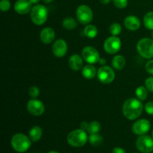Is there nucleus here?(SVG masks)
<instances>
[{
	"label": "nucleus",
	"instance_id": "obj_16",
	"mask_svg": "<svg viewBox=\"0 0 153 153\" xmlns=\"http://www.w3.org/2000/svg\"><path fill=\"white\" fill-rule=\"evenodd\" d=\"M140 19L134 15H129L124 19V25L129 31H137L140 28Z\"/></svg>",
	"mask_w": 153,
	"mask_h": 153
},
{
	"label": "nucleus",
	"instance_id": "obj_34",
	"mask_svg": "<svg viewBox=\"0 0 153 153\" xmlns=\"http://www.w3.org/2000/svg\"><path fill=\"white\" fill-rule=\"evenodd\" d=\"M88 126H89V123L88 122H82L80 124V127L82 129L85 130L88 132Z\"/></svg>",
	"mask_w": 153,
	"mask_h": 153
},
{
	"label": "nucleus",
	"instance_id": "obj_42",
	"mask_svg": "<svg viewBox=\"0 0 153 153\" xmlns=\"http://www.w3.org/2000/svg\"><path fill=\"white\" fill-rule=\"evenodd\" d=\"M152 138H153V130H152Z\"/></svg>",
	"mask_w": 153,
	"mask_h": 153
},
{
	"label": "nucleus",
	"instance_id": "obj_13",
	"mask_svg": "<svg viewBox=\"0 0 153 153\" xmlns=\"http://www.w3.org/2000/svg\"><path fill=\"white\" fill-rule=\"evenodd\" d=\"M52 53L57 58H63L65 56L68 50V46L64 39H58L54 42L52 47Z\"/></svg>",
	"mask_w": 153,
	"mask_h": 153
},
{
	"label": "nucleus",
	"instance_id": "obj_28",
	"mask_svg": "<svg viewBox=\"0 0 153 153\" xmlns=\"http://www.w3.org/2000/svg\"><path fill=\"white\" fill-rule=\"evenodd\" d=\"M11 7V3L9 0H1L0 1V9L2 12H7Z\"/></svg>",
	"mask_w": 153,
	"mask_h": 153
},
{
	"label": "nucleus",
	"instance_id": "obj_27",
	"mask_svg": "<svg viewBox=\"0 0 153 153\" xmlns=\"http://www.w3.org/2000/svg\"><path fill=\"white\" fill-rule=\"evenodd\" d=\"M109 31L111 35L118 36L122 31V26L118 22H113L109 27Z\"/></svg>",
	"mask_w": 153,
	"mask_h": 153
},
{
	"label": "nucleus",
	"instance_id": "obj_33",
	"mask_svg": "<svg viewBox=\"0 0 153 153\" xmlns=\"http://www.w3.org/2000/svg\"><path fill=\"white\" fill-rule=\"evenodd\" d=\"M145 69L149 74L153 76V59H149L145 65Z\"/></svg>",
	"mask_w": 153,
	"mask_h": 153
},
{
	"label": "nucleus",
	"instance_id": "obj_31",
	"mask_svg": "<svg viewBox=\"0 0 153 153\" xmlns=\"http://www.w3.org/2000/svg\"><path fill=\"white\" fill-rule=\"evenodd\" d=\"M145 87L148 89V91L153 93V76L147 78L145 81Z\"/></svg>",
	"mask_w": 153,
	"mask_h": 153
},
{
	"label": "nucleus",
	"instance_id": "obj_1",
	"mask_svg": "<svg viewBox=\"0 0 153 153\" xmlns=\"http://www.w3.org/2000/svg\"><path fill=\"white\" fill-rule=\"evenodd\" d=\"M143 108L142 101L137 98H129L123 105V114L128 120H134L140 117Z\"/></svg>",
	"mask_w": 153,
	"mask_h": 153
},
{
	"label": "nucleus",
	"instance_id": "obj_26",
	"mask_svg": "<svg viewBox=\"0 0 153 153\" xmlns=\"http://www.w3.org/2000/svg\"><path fill=\"white\" fill-rule=\"evenodd\" d=\"M101 130V124L97 121H92V122L89 123V126H88V132L90 134H97L99 133Z\"/></svg>",
	"mask_w": 153,
	"mask_h": 153
},
{
	"label": "nucleus",
	"instance_id": "obj_8",
	"mask_svg": "<svg viewBox=\"0 0 153 153\" xmlns=\"http://www.w3.org/2000/svg\"><path fill=\"white\" fill-rule=\"evenodd\" d=\"M136 147L140 152L149 153L153 151V138L147 134L140 135L136 140Z\"/></svg>",
	"mask_w": 153,
	"mask_h": 153
},
{
	"label": "nucleus",
	"instance_id": "obj_30",
	"mask_svg": "<svg viewBox=\"0 0 153 153\" xmlns=\"http://www.w3.org/2000/svg\"><path fill=\"white\" fill-rule=\"evenodd\" d=\"M112 1H113L114 4L120 9H123L126 7L128 3V0H112Z\"/></svg>",
	"mask_w": 153,
	"mask_h": 153
},
{
	"label": "nucleus",
	"instance_id": "obj_21",
	"mask_svg": "<svg viewBox=\"0 0 153 153\" xmlns=\"http://www.w3.org/2000/svg\"><path fill=\"white\" fill-rule=\"evenodd\" d=\"M84 34L88 38H95L98 34V29L97 26L92 24H88L86 25L85 29H84Z\"/></svg>",
	"mask_w": 153,
	"mask_h": 153
},
{
	"label": "nucleus",
	"instance_id": "obj_9",
	"mask_svg": "<svg viewBox=\"0 0 153 153\" xmlns=\"http://www.w3.org/2000/svg\"><path fill=\"white\" fill-rule=\"evenodd\" d=\"M122 43L120 37L117 36H111L108 37L104 43V49L108 54L114 55L120 50Z\"/></svg>",
	"mask_w": 153,
	"mask_h": 153
},
{
	"label": "nucleus",
	"instance_id": "obj_12",
	"mask_svg": "<svg viewBox=\"0 0 153 153\" xmlns=\"http://www.w3.org/2000/svg\"><path fill=\"white\" fill-rule=\"evenodd\" d=\"M151 128V123L149 120L146 119L137 120L132 125V131L136 135H143L149 132Z\"/></svg>",
	"mask_w": 153,
	"mask_h": 153
},
{
	"label": "nucleus",
	"instance_id": "obj_4",
	"mask_svg": "<svg viewBox=\"0 0 153 153\" xmlns=\"http://www.w3.org/2000/svg\"><path fill=\"white\" fill-rule=\"evenodd\" d=\"M30 17L34 25H43L48 19V9L43 4H35L31 8Z\"/></svg>",
	"mask_w": 153,
	"mask_h": 153
},
{
	"label": "nucleus",
	"instance_id": "obj_23",
	"mask_svg": "<svg viewBox=\"0 0 153 153\" xmlns=\"http://www.w3.org/2000/svg\"><path fill=\"white\" fill-rule=\"evenodd\" d=\"M148 92H149V91L146 87L139 86L135 90V96L140 101H144L147 99Z\"/></svg>",
	"mask_w": 153,
	"mask_h": 153
},
{
	"label": "nucleus",
	"instance_id": "obj_22",
	"mask_svg": "<svg viewBox=\"0 0 153 153\" xmlns=\"http://www.w3.org/2000/svg\"><path fill=\"white\" fill-rule=\"evenodd\" d=\"M62 25L67 30H74L77 27L78 22L74 18L71 16H67L64 18L62 22Z\"/></svg>",
	"mask_w": 153,
	"mask_h": 153
},
{
	"label": "nucleus",
	"instance_id": "obj_29",
	"mask_svg": "<svg viewBox=\"0 0 153 153\" xmlns=\"http://www.w3.org/2000/svg\"><path fill=\"white\" fill-rule=\"evenodd\" d=\"M28 94L31 98L36 99L40 95V89L36 86H32L28 90Z\"/></svg>",
	"mask_w": 153,
	"mask_h": 153
},
{
	"label": "nucleus",
	"instance_id": "obj_2",
	"mask_svg": "<svg viewBox=\"0 0 153 153\" xmlns=\"http://www.w3.org/2000/svg\"><path fill=\"white\" fill-rule=\"evenodd\" d=\"M67 143L73 147H82L88 142V136L86 131L79 128L70 131L67 135Z\"/></svg>",
	"mask_w": 153,
	"mask_h": 153
},
{
	"label": "nucleus",
	"instance_id": "obj_11",
	"mask_svg": "<svg viewBox=\"0 0 153 153\" xmlns=\"http://www.w3.org/2000/svg\"><path fill=\"white\" fill-rule=\"evenodd\" d=\"M27 110L33 116H41L45 111V106L40 100L32 98L27 103Z\"/></svg>",
	"mask_w": 153,
	"mask_h": 153
},
{
	"label": "nucleus",
	"instance_id": "obj_32",
	"mask_svg": "<svg viewBox=\"0 0 153 153\" xmlns=\"http://www.w3.org/2000/svg\"><path fill=\"white\" fill-rule=\"evenodd\" d=\"M144 110L146 114L153 116V101L149 102L144 105Z\"/></svg>",
	"mask_w": 153,
	"mask_h": 153
},
{
	"label": "nucleus",
	"instance_id": "obj_6",
	"mask_svg": "<svg viewBox=\"0 0 153 153\" xmlns=\"http://www.w3.org/2000/svg\"><path fill=\"white\" fill-rule=\"evenodd\" d=\"M76 18L82 25H88L94 18L92 9L87 4H81L76 9Z\"/></svg>",
	"mask_w": 153,
	"mask_h": 153
},
{
	"label": "nucleus",
	"instance_id": "obj_17",
	"mask_svg": "<svg viewBox=\"0 0 153 153\" xmlns=\"http://www.w3.org/2000/svg\"><path fill=\"white\" fill-rule=\"evenodd\" d=\"M83 58L79 55H73L68 61L69 67L73 71H79L83 68Z\"/></svg>",
	"mask_w": 153,
	"mask_h": 153
},
{
	"label": "nucleus",
	"instance_id": "obj_39",
	"mask_svg": "<svg viewBox=\"0 0 153 153\" xmlns=\"http://www.w3.org/2000/svg\"><path fill=\"white\" fill-rule=\"evenodd\" d=\"M54 0H43V1L44 3H46V4H48V3H51V2H52V1H53Z\"/></svg>",
	"mask_w": 153,
	"mask_h": 153
},
{
	"label": "nucleus",
	"instance_id": "obj_36",
	"mask_svg": "<svg viewBox=\"0 0 153 153\" xmlns=\"http://www.w3.org/2000/svg\"><path fill=\"white\" fill-rule=\"evenodd\" d=\"M98 63H100V65L104 66L105 64V63H106V60L105 59V58H100V61H99Z\"/></svg>",
	"mask_w": 153,
	"mask_h": 153
},
{
	"label": "nucleus",
	"instance_id": "obj_15",
	"mask_svg": "<svg viewBox=\"0 0 153 153\" xmlns=\"http://www.w3.org/2000/svg\"><path fill=\"white\" fill-rule=\"evenodd\" d=\"M55 38V31L51 27H46L41 30L40 34V39L42 43L49 44L52 43Z\"/></svg>",
	"mask_w": 153,
	"mask_h": 153
},
{
	"label": "nucleus",
	"instance_id": "obj_37",
	"mask_svg": "<svg viewBox=\"0 0 153 153\" xmlns=\"http://www.w3.org/2000/svg\"><path fill=\"white\" fill-rule=\"evenodd\" d=\"M30 2L32 4H37L40 1V0H29Z\"/></svg>",
	"mask_w": 153,
	"mask_h": 153
},
{
	"label": "nucleus",
	"instance_id": "obj_35",
	"mask_svg": "<svg viewBox=\"0 0 153 153\" xmlns=\"http://www.w3.org/2000/svg\"><path fill=\"white\" fill-rule=\"evenodd\" d=\"M112 153H126V150L121 147H115L112 150Z\"/></svg>",
	"mask_w": 153,
	"mask_h": 153
},
{
	"label": "nucleus",
	"instance_id": "obj_25",
	"mask_svg": "<svg viewBox=\"0 0 153 153\" xmlns=\"http://www.w3.org/2000/svg\"><path fill=\"white\" fill-rule=\"evenodd\" d=\"M143 25L146 28L149 30H153V11L147 12L143 16Z\"/></svg>",
	"mask_w": 153,
	"mask_h": 153
},
{
	"label": "nucleus",
	"instance_id": "obj_18",
	"mask_svg": "<svg viewBox=\"0 0 153 153\" xmlns=\"http://www.w3.org/2000/svg\"><path fill=\"white\" fill-rule=\"evenodd\" d=\"M82 74L85 79H92L97 75V70L93 64H88L83 67L82 70Z\"/></svg>",
	"mask_w": 153,
	"mask_h": 153
},
{
	"label": "nucleus",
	"instance_id": "obj_7",
	"mask_svg": "<svg viewBox=\"0 0 153 153\" xmlns=\"http://www.w3.org/2000/svg\"><path fill=\"white\" fill-rule=\"evenodd\" d=\"M97 78L102 84H111L115 79V72L109 66H102L97 70Z\"/></svg>",
	"mask_w": 153,
	"mask_h": 153
},
{
	"label": "nucleus",
	"instance_id": "obj_24",
	"mask_svg": "<svg viewBox=\"0 0 153 153\" xmlns=\"http://www.w3.org/2000/svg\"><path fill=\"white\" fill-rule=\"evenodd\" d=\"M88 140H89L90 143H91L92 146H100L101 143H102L103 142V137L101 134H100L99 133L97 134H90V136L88 137Z\"/></svg>",
	"mask_w": 153,
	"mask_h": 153
},
{
	"label": "nucleus",
	"instance_id": "obj_19",
	"mask_svg": "<svg viewBox=\"0 0 153 153\" xmlns=\"http://www.w3.org/2000/svg\"><path fill=\"white\" fill-rule=\"evenodd\" d=\"M126 61L123 55H117L112 58L111 65L116 70H122L125 67Z\"/></svg>",
	"mask_w": 153,
	"mask_h": 153
},
{
	"label": "nucleus",
	"instance_id": "obj_38",
	"mask_svg": "<svg viewBox=\"0 0 153 153\" xmlns=\"http://www.w3.org/2000/svg\"><path fill=\"white\" fill-rule=\"evenodd\" d=\"M100 2L102 3V4H108L109 2H110L111 0H100Z\"/></svg>",
	"mask_w": 153,
	"mask_h": 153
},
{
	"label": "nucleus",
	"instance_id": "obj_40",
	"mask_svg": "<svg viewBox=\"0 0 153 153\" xmlns=\"http://www.w3.org/2000/svg\"><path fill=\"white\" fill-rule=\"evenodd\" d=\"M48 153H59V152H57V151H50V152H49Z\"/></svg>",
	"mask_w": 153,
	"mask_h": 153
},
{
	"label": "nucleus",
	"instance_id": "obj_41",
	"mask_svg": "<svg viewBox=\"0 0 153 153\" xmlns=\"http://www.w3.org/2000/svg\"><path fill=\"white\" fill-rule=\"evenodd\" d=\"M151 36H152V38L153 39V30H152V34H151Z\"/></svg>",
	"mask_w": 153,
	"mask_h": 153
},
{
	"label": "nucleus",
	"instance_id": "obj_10",
	"mask_svg": "<svg viewBox=\"0 0 153 153\" xmlns=\"http://www.w3.org/2000/svg\"><path fill=\"white\" fill-rule=\"evenodd\" d=\"M82 57L84 61L89 64H95L99 62L100 55L98 50L93 46H85L82 51Z\"/></svg>",
	"mask_w": 153,
	"mask_h": 153
},
{
	"label": "nucleus",
	"instance_id": "obj_5",
	"mask_svg": "<svg viewBox=\"0 0 153 153\" xmlns=\"http://www.w3.org/2000/svg\"><path fill=\"white\" fill-rule=\"evenodd\" d=\"M137 52L139 55L146 59L153 58V39L143 37L138 40L137 43Z\"/></svg>",
	"mask_w": 153,
	"mask_h": 153
},
{
	"label": "nucleus",
	"instance_id": "obj_20",
	"mask_svg": "<svg viewBox=\"0 0 153 153\" xmlns=\"http://www.w3.org/2000/svg\"><path fill=\"white\" fill-rule=\"evenodd\" d=\"M28 134H29V137L31 140V141L37 142L42 137V135H43V130L38 126H33L30 129Z\"/></svg>",
	"mask_w": 153,
	"mask_h": 153
},
{
	"label": "nucleus",
	"instance_id": "obj_14",
	"mask_svg": "<svg viewBox=\"0 0 153 153\" xmlns=\"http://www.w3.org/2000/svg\"><path fill=\"white\" fill-rule=\"evenodd\" d=\"M32 4L29 0H17L14 4V10L21 15L27 14L31 12Z\"/></svg>",
	"mask_w": 153,
	"mask_h": 153
},
{
	"label": "nucleus",
	"instance_id": "obj_3",
	"mask_svg": "<svg viewBox=\"0 0 153 153\" xmlns=\"http://www.w3.org/2000/svg\"><path fill=\"white\" fill-rule=\"evenodd\" d=\"M12 148L16 152L22 153L28 150L31 146V140L29 137L22 133H16L10 140Z\"/></svg>",
	"mask_w": 153,
	"mask_h": 153
}]
</instances>
